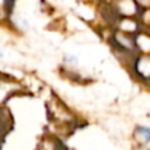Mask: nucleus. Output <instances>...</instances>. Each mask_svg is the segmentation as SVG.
<instances>
[{"label": "nucleus", "instance_id": "1", "mask_svg": "<svg viewBox=\"0 0 150 150\" xmlns=\"http://www.w3.org/2000/svg\"><path fill=\"white\" fill-rule=\"evenodd\" d=\"M136 133L140 134L146 142H150V128L144 127V125H138V127L136 128Z\"/></svg>", "mask_w": 150, "mask_h": 150}, {"label": "nucleus", "instance_id": "2", "mask_svg": "<svg viewBox=\"0 0 150 150\" xmlns=\"http://www.w3.org/2000/svg\"><path fill=\"white\" fill-rule=\"evenodd\" d=\"M0 57H1V53H0Z\"/></svg>", "mask_w": 150, "mask_h": 150}]
</instances>
